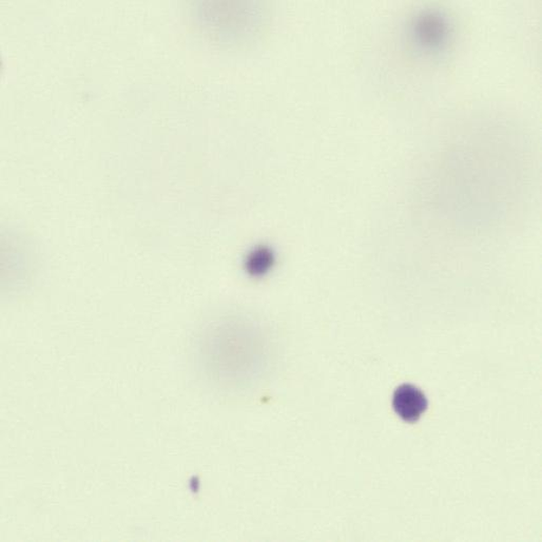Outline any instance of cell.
Instances as JSON below:
<instances>
[{
    "instance_id": "obj_2",
    "label": "cell",
    "mask_w": 542,
    "mask_h": 542,
    "mask_svg": "<svg viewBox=\"0 0 542 542\" xmlns=\"http://www.w3.org/2000/svg\"><path fill=\"white\" fill-rule=\"evenodd\" d=\"M428 405L427 397L414 385H400L393 393L392 408L406 422H417L428 410Z\"/></svg>"
},
{
    "instance_id": "obj_3",
    "label": "cell",
    "mask_w": 542,
    "mask_h": 542,
    "mask_svg": "<svg viewBox=\"0 0 542 542\" xmlns=\"http://www.w3.org/2000/svg\"><path fill=\"white\" fill-rule=\"evenodd\" d=\"M273 254L267 248H257L250 254L247 261V268L249 273L255 276L266 274V271L273 266Z\"/></svg>"
},
{
    "instance_id": "obj_1",
    "label": "cell",
    "mask_w": 542,
    "mask_h": 542,
    "mask_svg": "<svg viewBox=\"0 0 542 542\" xmlns=\"http://www.w3.org/2000/svg\"><path fill=\"white\" fill-rule=\"evenodd\" d=\"M450 31L447 18L437 12H428L419 16L414 24L416 41L422 48L436 50L448 40Z\"/></svg>"
}]
</instances>
